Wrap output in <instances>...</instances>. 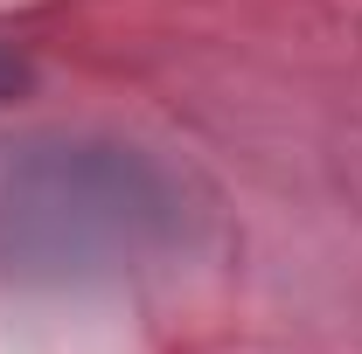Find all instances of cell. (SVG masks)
I'll return each instance as SVG.
<instances>
[{"instance_id":"6da1fadb","label":"cell","mask_w":362,"mask_h":354,"mask_svg":"<svg viewBox=\"0 0 362 354\" xmlns=\"http://www.w3.org/2000/svg\"><path fill=\"white\" fill-rule=\"evenodd\" d=\"M21 84V63H14V56H7V49H0V97H7V90Z\"/></svg>"}]
</instances>
